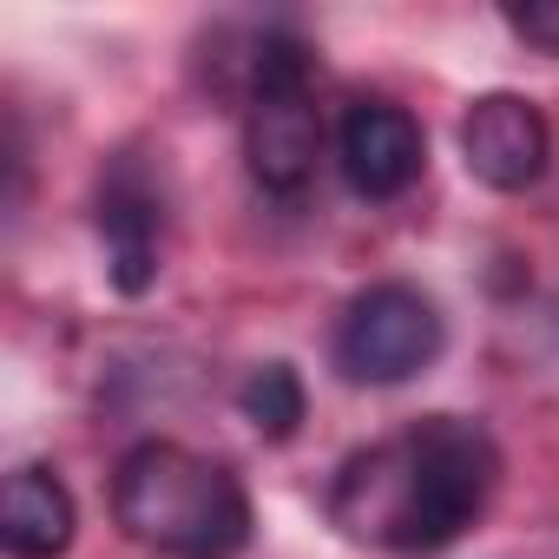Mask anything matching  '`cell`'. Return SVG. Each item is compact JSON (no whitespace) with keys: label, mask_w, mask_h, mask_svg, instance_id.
I'll return each mask as SVG.
<instances>
[{"label":"cell","mask_w":559,"mask_h":559,"mask_svg":"<svg viewBox=\"0 0 559 559\" xmlns=\"http://www.w3.org/2000/svg\"><path fill=\"white\" fill-rule=\"evenodd\" d=\"M99 237H106V276L119 297H145L158 284V243H165V198L145 178L139 158H119L99 178Z\"/></svg>","instance_id":"obj_6"},{"label":"cell","mask_w":559,"mask_h":559,"mask_svg":"<svg viewBox=\"0 0 559 559\" xmlns=\"http://www.w3.org/2000/svg\"><path fill=\"white\" fill-rule=\"evenodd\" d=\"M112 520L165 559H237L250 546V493L224 461L178 441H139L112 474Z\"/></svg>","instance_id":"obj_2"},{"label":"cell","mask_w":559,"mask_h":559,"mask_svg":"<svg viewBox=\"0 0 559 559\" xmlns=\"http://www.w3.org/2000/svg\"><path fill=\"white\" fill-rule=\"evenodd\" d=\"M507 27L539 47V53H559V0H526V8H507Z\"/></svg>","instance_id":"obj_10"},{"label":"cell","mask_w":559,"mask_h":559,"mask_svg":"<svg viewBox=\"0 0 559 559\" xmlns=\"http://www.w3.org/2000/svg\"><path fill=\"white\" fill-rule=\"evenodd\" d=\"M461 158L487 191H526L539 185L546 158H552V132L546 112L520 93H480L461 112Z\"/></svg>","instance_id":"obj_5"},{"label":"cell","mask_w":559,"mask_h":559,"mask_svg":"<svg viewBox=\"0 0 559 559\" xmlns=\"http://www.w3.org/2000/svg\"><path fill=\"white\" fill-rule=\"evenodd\" d=\"M250 178L270 198H304L323 158V119L310 106V47L297 34H263L250 53V119H243Z\"/></svg>","instance_id":"obj_3"},{"label":"cell","mask_w":559,"mask_h":559,"mask_svg":"<svg viewBox=\"0 0 559 559\" xmlns=\"http://www.w3.org/2000/svg\"><path fill=\"white\" fill-rule=\"evenodd\" d=\"M73 493L53 467H14L0 493V546L8 559H60L73 546Z\"/></svg>","instance_id":"obj_8"},{"label":"cell","mask_w":559,"mask_h":559,"mask_svg":"<svg viewBox=\"0 0 559 559\" xmlns=\"http://www.w3.org/2000/svg\"><path fill=\"white\" fill-rule=\"evenodd\" d=\"M237 408H243V421H250L263 441H290V435L304 428V415H310V395H304V376H297L290 362H263V369L243 376Z\"/></svg>","instance_id":"obj_9"},{"label":"cell","mask_w":559,"mask_h":559,"mask_svg":"<svg viewBox=\"0 0 559 559\" xmlns=\"http://www.w3.org/2000/svg\"><path fill=\"white\" fill-rule=\"evenodd\" d=\"M448 343V323L435 310V297H421L415 284H369L343 323H336V369L362 389H395L415 382Z\"/></svg>","instance_id":"obj_4"},{"label":"cell","mask_w":559,"mask_h":559,"mask_svg":"<svg viewBox=\"0 0 559 559\" xmlns=\"http://www.w3.org/2000/svg\"><path fill=\"white\" fill-rule=\"evenodd\" d=\"M500 448L467 415H428L395 441H376L343 461L330 487V520L382 552L428 559L448 552L493 500Z\"/></svg>","instance_id":"obj_1"},{"label":"cell","mask_w":559,"mask_h":559,"mask_svg":"<svg viewBox=\"0 0 559 559\" xmlns=\"http://www.w3.org/2000/svg\"><path fill=\"white\" fill-rule=\"evenodd\" d=\"M336 165H343L356 198H402L428 165V139H421L408 106L356 99L343 112V132H336Z\"/></svg>","instance_id":"obj_7"}]
</instances>
